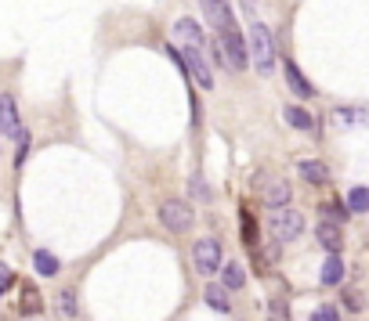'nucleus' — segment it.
<instances>
[{
    "label": "nucleus",
    "mask_w": 369,
    "mask_h": 321,
    "mask_svg": "<svg viewBox=\"0 0 369 321\" xmlns=\"http://www.w3.org/2000/svg\"><path fill=\"white\" fill-rule=\"evenodd\" d=\"M246 47H250V61L257 76H271L275 73V58H279V47H275V33L257 18L246 29Z\"/></svg>",
    "instance_id": "obj_1"
},
{
    "label": "nucleus",
    "mask_w": 369,
    "mask_h": 321,
    "mask_svg": "<svg viewBox=\"0 0 369 321\" xmlns=\"http://www.w3.org/2000/svg\"><path fill=\"white\" fill-rule=\"evenodd\" d=\"M300 231H304V213H300V210H293V206H286V210H271V217H268V235H271L275 246L297 242Z\"/></svg>",
    "instance_id": "obj_2"
},
{
    "label": "nucleus",
    "mask_w": 369,
    "mask_h": 321,
    "mask_svg": "<svg viewBox=\"0 0 369 321\" xmlns=\"http://www.w3.org/2000/svg\"><path fill=\"white\" fill-rule=\"evenodd\" d=\"M218 47H221L225 66H228L232 73H242L246 66H250V47H246V37L239 33V25H235V22L225 25L221 33H218Z\"/></svg>",
    "instance_id": "obj_3"
},
{
    "label": "nucleus",
    "mask_w": 369,
    "mask_h": 321,
    "mask_svg": "<svg viewBox=\"0 0 369 321\" xmlns=\"http://www.w3.org/2000/svg\"><path fill=\"white\" fill-rule=\"evenodd\" d=\"M192 206L189 202H181V199H167V202H160V224L167 231H174V235H184L192 228Z\"/></svg>",
    "instance_id": "obj_4"
},
{
    "label": "nucleus",
    "mask_w": 369,
    "mask_h": 321,
    "mask_svg": "<svg viewBox=\"0 0 369 321\" xmlns=\"http://www.w3.org/2000/svg\"><path fill=\"white\" fill-rule=\"evenodd\" d=\"M177 58H181L184 73H189V76H192V80H196L203 90H210V87H213V73H210L206 58H203V47H189V44H181Z\"/></svg>",
    "instance_id": "obj_5"
},
{
    "label": "nucleus",
    "mask_w": 369,
    "mask_h": 321,
    "mask_svg": "<svg viewBox=\"0 0 369 321\" xmlns=\"http://www.w3.org/2000/svg\"><path fill=\"white\" fill-rule=\"evenodd\" d=\"M192 264H196V271L199 274H218L221 271V242L218 238H199L196 246H192Z\"/></svg>",
    "instance_id": "obj_6"
},
{
    "label": "nucleus",
    "mask_w": 369,
    "mask_h": 321,
    "mask_svg": "<svg viewBox=\"0 0 369 321\" xmlns=\"http://www.w3.org/2000/svg\"><path fill=\"white\" fill-rule=\"evenodd\" d=\"M329 123L336 126V131H362V126H369V109H358V105H341L329 112Z\"/></svg>",
    "instance_id": "obj_7"
},
{
    "label": "nucleus",
    "mask_w": 369,
    "mask_h": 321,
    "mask_svg": "<svg viewBox=\"0 0 369 321\" xmlns=\"http://www.w3.org/2000/svg\"><path fill=\"white\" fill-rule=\"evenodd\" d=\"M199 8H203V18H206L213 29H218V33H221L225 25L235 22V11H232L228 0H199Z\"/></svg>",
    "instance_id": "obj_8"
},
{
    "label": "nucleus",
    "mask_w": 369,
    "mask_h": 321,
    "mask_svg": "<svg viewBox=\"0 0 369 321\" xmlns=\"http://www.w3.org/2000/svg\"><path fill=\"white\" fill-rule=\"evenodd\" d=\"M283 76H286V83H290V90L297 94V98H315L312 80H308V76L300 73V66H297L293 58H283Z\"/></svg>",
    "instance_id": "obj_9"
},
{
    "label": "nucleus",
    "mask_w": 369,
    "mask_h": 321,
    "mask_svg": "<svg viewBox=\"0 0 369 321\" xmlns=\"http://www.w3.org/2000/svg\"><path fill=\"white\" fill-rule=\"evenodd\" d=\"M315 238H319V246H322L329 256L344 249V231H341V224H333V220H319V224H315Z\"/></svg>",
    "instance_id": "obj_10"
},
{
    "label": "nucleus",
    "mask_w": 369,
    "mask_h": 321,
    "mask_svg": "<svg viewBox=\"0 0 369 321\" xmlns=\"http://www.w3.org/2000/svg\"><path fill=\"white\" fill-rule=\"evenodd\" d=\"M0 109H4V131L0 134H8V138H22V119H18V109H15V98L11 94H0Z\"/></svg>",
    "instance_id": "obj_11"
},
{
    "label": "nucleus",
    "mask_w": 369,
    "mask_h": 321,
    "mask_svg": "<svg viewBox=\"0 0 369 321\" xmlns=\"http://www.w3.org/2000/svg\"><path fill=\"white\" fill-rule=\"evenodd\" d=\"M283 119L293 126V131H300V134H312L315 131V116L308 112V109H300V105H283Z\"/></svg>",
    "instance_id": "obj_12"
},
{
    "label": "nucleus",
    "mask_w": 369,
    "mask_h": 321,
    "mask_svg": "<svg viewBox=\"0 0 369 321\" xmlns=\"http://www.w3.org/2000/svg\"><path fill=\"white\" fill-rule=\"evenodd\" d=\"M290 195H293V188H290L286 181H271V184L264 188V206H268V210H286V206H290Z\"/></svg>",
    "instance_id": "obj_13"
},
{
    "label": "nucleus",
    "mask_w": 369,
    "mask_h": 321,
    "mask_svg": "<svg viewBox=\"0 0 369 321\" xmlns=\"http://www.w3.org/2000/svg\"><path fill=\"white\" fill-rule=\"evenodd\" d=\"M174 33L181 37V44H189V47H206V37H203V29L196 25V18H177Z\"/></svg>",
    "instance_id": "obj_14"
},
{
    "label": "nucleus",
    "mask_w": 369,
    "mask_h": 321,
    "mask_svg": "<svg viewBox=\"0 0 369 321\" xmlns=\"http://www.w3.org/2000/svg\"><path fill=\"white\" fill-rule=\"evenodd\" d=\"M344 260H341V253H333L329 260L322 264V285H341L344 281Z\"/></svg>",
    "instance_id": "obj_15"
},
{
    "label": "nucleus",
    "mask_w": 369,
    "mask_h": 321,
    "mask_svg": "<svg viewBox=\"0 0 369 321\" xmlns=\"http://www.w3.org/2000/svg\"><path fill=\"white\" fill-rule=\"evenodd\" d=\"M33 267H37V274H40V278H54V274L62 271L58 256H51L47 249H37V253H33Z\"/></svg>",
    "instance_id": "obj_16"
},
{
    "label": "nucleus",
    "mask_w": 369,
    "mask_h": 321,
    "mask_svg": "<svg viewBox=\"0 0 369 321\" xmlns=\"http://www.w3.org/2000/svg\"><path fill=\"white\" fill-rule=\"evenodd\" d=\"M297 170H300V177H304L308 184H329V170H326L322 163H315V159H304Z\"/></svg>",
    "instance_id": "obj_17"
},
{
    "label": "nucleus",
    "mask_w": 369,
    "mask_h": 321,
    "mask_svg": "<svg viewBox=\"0 0 369 321\" xmlns=\"http://www.w3.org/2000/svg\"><path fill=\"white\" fill-rule=\"evenodd\" d=\"M203 300H206L213 310H221V314H228V310H232V300H228V289H225V285H206Z\"/></svg>",
    "instance_id": "obj_18"
},
{
    "label": "nucleus",
    "mask_w": 369,
    "mask_h": 321,
    "mask_svg": "<svg viewBox=\"0 0 369 321\" xmlns=\"http://www.w3.org/2000/svg\"><path fill=\"white\" fill-rule=\"evenodd\" d=\"M221 285L228 289V293L242 289V285H246V267H242V264H225V271H221Z\"/></svg>",
    "instance_id": "obj_19"
},
{
    "label": "nucleus",
    "mask_w": 369,
    "mask_h": 321,
    "mask_svg": "<svg viewBox=\"0 0 369 321\" xmlns=\"http://www.w3.org/2000/svg\"><path fill=\"white\" fill-rule=\"evenodd\" d=\"M348 210L351 213H369V188L365 184H355L348 191Z\"/></svg>",
    "instance_id": "obj_20"
},
{
    "label": "nucleus",
    "mask_w": 369,
    "mask_h": 321,
    "mask_svg": "<svg viewBox=\"0 0 369 321\" xmlns=\"http://www.w3.org/2000/svg\"><path fill=\"white\" fill-rule=\"evenodd\" d=\"M351 217V210H348V202H326L322 206V220H333V224H344Z\"/></svg>",
    "instance_id": "obj_21"
},
{
    "label": "nucleus",
    "mask_w": 369,
    "mask_h": 321,
    "mask_svg": "<svg viewBox=\"0 0 369 321\" xmlns=\"http://www.w3.org/2000/svg\"><path fill=\"white\" fill-rule=\"evenodd\" d=\"M189 191H192V199H199V202H210V199H213V191L206 188V181H203L199 174L189 177Z\"/></svg>",
    "instance_id": "obj_22"
},
{
    "label": "nucleus",
    "mask_w": 369,
    "mask_h": 321,
    "mask_svg": "<svg viewBox=\"0 0 369 321\" xmlns=\"http://www.w3.org/2000/svg\"><path fill=\"white\" fill-rule=\"evenodd\" d=\"M242 242L246 249H257V224L250 220V210H242Z\"/></svg>",
    "instance_id": "obj_23"
},
{
    "label": "nucleus",
    "mask_w": 369,
    "mask_h": 321,
    "mask_svg": "<svg viewBox=\"0 0 369 321\" xmlns=\"http://www.w3.org/2000/svg\"><path fill=\"white\" fill-rule=\"evenodd\" d=\"M308 321H341V310L329 307V303H322V307L312 310V317H308Z\"/></svg>",
    "instance_id": "obj_24"
},
{
    "label": "nucleus",
    "mask_w": 369,
    "mask_h": 321,
    "mask_svg": "<svg viewBox=\"0 0 369 321\" xmlns=\"http://www.w3.org/2000/svg\"><path fill=\"white\" fill-rule=\"evenodd\" d=\"M58 310H62V314H69V317L76 314V296H73V289H66V293L58 296Z\"/></svg>",
    "instance_id": "obj_25"
},
{
    "label": "nucleus",
    "mask_w": 369,
    "mask_h": 321,
    "mask_svg": "<svg viewBox=\"0 0 369 321\" xmlns=\"http://www.w3.org/2000/svg\"><path fill=\"white\" fill-rule=\"evenodd\" d=\"M22 314H40V296L33 289H25V303H22Z\"/></svg>",
    "instance_id": "obj_26"
},
{
    "label": "nucleus",
    "mask_w": 369,
    "mask_h": 321,
    "mask_svg": "<svg viewBox=\"0 0 369 321\" xmlns=\"http://www.w3.org/2000/svg\"><path fill=\"white\" fill-rule=\"evenodd\" d=\"M239 4H242L246 22H257V0H239Z\"/></svg>",
    "instance_id": "obj_27"
},
{
    "label": "nucleus",
    "mask_w": 369,
    "mask_h": 321,
    "mask_svg": "<svg viewBox=\"0 0 369 321\" xmlns=\"http://www.w3.org/2000/svg\"><path fill=\"white\" fill-rule=\"evenodd\" d=\"M344 307H348V310H362L365 303H362V296H358V293H351V289H348V293H344Z\"/></svg>",
    "instance_id": "obj_28"
},
{
    "label": "nucleus",
    "mask_w": 369,
    "mask_h": 321,
    "mask_svg": "<svg viewBox=\"0 0 369 321\" xmlns=\"http://www.w3.org/2000/svg\"><path fill=\"white\" fill-rule=\"evenodd\" d=\"M11 285V267H4L0 264V296H4V289Z\"/></svg>",
    "instance_id": "obj_29"
},
{
    "label": "nucleus",
    "mask_w": 369,
    "mask_h": 321,
    "mask_svg": "<svg viewBox=\"0 0 369 321\" xmlns=\"http://www.w3.org/2000/svg\"><path fill=\"white\" fill-rule=\"evenodd\" d=\"M0 131H4V109H0Z\"/></svg>",
    "instance_id": "obj_30"
}]
</instances>
